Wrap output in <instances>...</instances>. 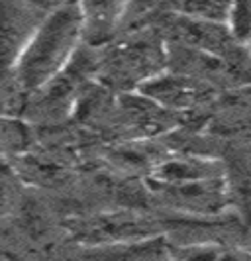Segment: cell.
<instances>
[{
  "mask_svg": "<svg viewBox=\"0 0 251 261\" xmlns=\"http://www.w3.org/2000/svg\"><path fill=\"white\" fill-rule=\"evenodd\" d=\"M208 85L183 73H159L146 81L137 92L169 112H181L206 98Z\"/></svg>",
  "mask_w": 251,
  "mask_h": 261,
  "instance_id": "5",
  "label": "cell"
},
{
  "mask_svg": "<svg viewBox=\"0 0 251 261\" xmlns=\"http://www.w3.org/2000/svg\"><path fill=\"white\" fill-rule=\"evenodd\" d=\"M245 92H251V87H249V89H245Z\"/></svg>",
  "mask_w": 251,
  "mask_h": 261,
  "instance_id": "11",
  "label": "cell"
},
{
  "mask_svg": "<svg viewBox=\"0 0 251 261\" xmlns=\"http://www.w3.org/2000/svg\"><path fill=\"white\" fill-rule=\"evenodd\" d=\"M82 4V45L100 47L110 41V38L124 24V16L128 4L124 2H80Z\"/></svg>",
  "mask_w": 251,
  "mask_h": 261,
  "instance_id": "7",
  "label": "cell"
},
{
  "mask_svg": "<svg viewBox=\"0 0 251 261\" xmlns=\"http://www.w3.org/2000/svg\"><path fill=\"white\" fill-rule=\"evenodd\" d=\"M67 228L79 244L91 249L137 244L167 236L161 222L133 210H106L71 218Z\"/></svg>",
  "mask_w": 251,
  "mask_h": 261,
  "instance_id": "2",
  "label": "cell"
},
{
  "mask_svg": "<svg viewBox=\"0 0 251 261\" xmlns=\"http://www.w3.org/2000/svg\"><path fill=\"white\" fill-rule=\"evenodd\" d=\"M177 214L188 218H214L228 214L232 193L228 179H210L173 187H149Z\"/></svg>",
  "mask_w": 251,
  "mask_h": 261,
  "instance_id": "3",
  "label": "cell"
},
{
  "mask_svg": "<svg viewBox=\"0 0 251 261\" xmlns=\"http://www.w3.org/2000/svg\"><path fill=\"white\" fill-rule=\"evenodd\" d=\"M171 12L181 14L190 20H199V22H210V24H224L228 26L230 22V14H232V4L228 2H177L169 6Z\"/></svg>",
  "mask_w": 251,
  "mask_h": 261,
  "instance_id": "8",
  "label": "cell"
},
{
  "mask_svg": "<svg viewBox=\"0 0 251 261\" xmlns=\"http://www.w3.org/2000/svg\"><path fill=\"white\" fill-rule=\"evenodd\" d=\"M230 34L243 47H251V2H234L230 14Z\"/></svg>",
  "mask_w": 251,
  "mask_h": 261,
  "instance_id": "9",
  "label": "cell"
},
{
  "mask_svg": "<svg viewBox=\"0 0 251 261\" xmlns=\"http://www.w3.org/2000/svg\"><path fill=\"white\" fill-rule=\"evenodd\" d=\"M226 177L224 165L218 159L210 157H167L155 169L147 175L146 183L149 187H173V185H188L210 179Z\"/></svg>",
  "mask_w": 251,
  "mask_h": 261,
  "instance_id": "6",
  "label": "cell"
},
{
  "mask_svg": "<svg viewBox=\"0 0 251 261\" xmlns=\"http://www.w3.org/2000/svg\"><path fill=\"white\" fill-rule=\"evenodd\" d=\"M159 261H175V259H171V257H169V251H167V255H165V257H161Z\"/></svg>",
  "mask_w": 251,
  "mask_h": 261,
  "instance_id": "10",
  "label": "cell"
},
{
  "mask_svg": "<svg viewBox=\"0 0 251 261\" xmlns=\"http://www.w3.org/2000/svg\"><path fill=\"white\" fill-rule=\"evenodd\" d=\"M249 51H251V47H249Z\"/></svg>",
  "mask_w": 251,
  "mask_h": 261,
  "instance_id": "12",
  "label": "cell"
},
{
  "mask_svg": "<svg viewBox=\"0 0 251 261\" xmlns=\"http://www.w3.org/2000/svg\"><path fill=\"white\" fill-rule=\"evenodd\" d=\"M82 4H55L10 75L22 92L43 91L59 79L82 47Z\"/></svg>",
  "mask_w": 251,
  "mask_h": 261,
  "instance_id": "1",
  "label": "cell"
},
{
  "mask_svg": "<svg viewBox=\"0 0 251 261\" xmlns=\"http://www.w3.org/2000/svg\"><path fill=\"white\" fill-rule=\"evenodd\" d=\"M53 6L55 4L40 2H0V43L4 73H10L14 69Z\"/></svg>",
  "mask_w": 251,
  "mask_h": 261,
  "instance_id": "4",
  "label": "cell"
}]
</instances>
